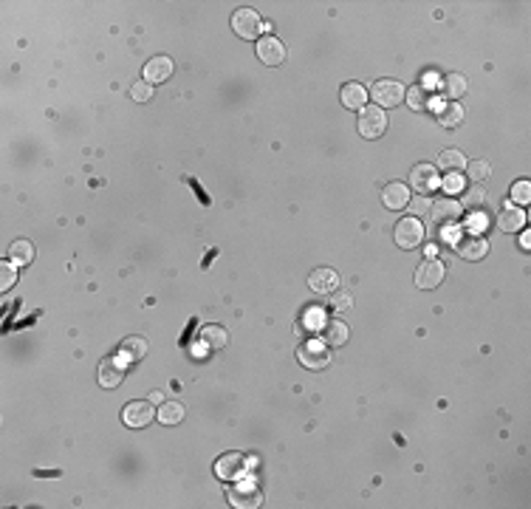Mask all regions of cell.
Segmentation results:
<instances>
[{
    "instance_id": "obj_1",
    "label": "cell",
    "mask_w": 531,
    "mask_h": 509,
    "mask_svg": "<svg viewBox=\"0 0 531 509\" xmlns=\"http://www.w3.org/2000/svg\"><path fill=\"white\" fill-rule=\"evenodd\" d=\"M453 246H455V252L463 261H480V258L489 255V241L480 232H475V229H460L455 235V241H453Z\"/></svg>"
},
{
    "instance_id": "obj_2",
    "label": "cell",
    "mask_w": 531,
    "mask_h": 509,
    "mask_svg": "<svg viewBox=\"0 0 531 509\" xmlns=\"http://www.w3.org/2000/svg\"><path fill=\"white\" fill-rule=\"evenodd\" d=\"M404 91H407V88H404L401 82H396V79H376L368 96H371L381 111H384V108H396V105H401Z\"/></svg>"
},
{
    "instance_id": "obj_3",
    "label": "cell",
    "mask_w": 531,
    "mask_h": 509,
    "mask_svg": "<svg viewBox=\"0 0 531 509\" xmlns=\"http://www.w3.org/2000/svg\"><path fill=\"white\" fill-rule=\"evenodd\" d=\"M297 360L311 371H322V368L331 365V348L322 340H305L297 348Z\"/></svg>"
},
{
    "instance_id": "obj_4",
    "label": "cell",
    "mask_w": 531,
    "mask_h": 509,
    "mask_svg": "<svg viewBox=\"0 0 531 509\" xmlns=\"http://www.w3.org/2000/svg\"><path fill=\"white\" fill-rule=\"evenodd\" d=\"M424 238H427V229L418 218L410 216V218H401L396 223V243L401 249H416L424 243Z\"/></svg>"
},
{
    "instance_id": "obj_5",
    "label": "cell",
    "mask_w": 531,
    "mask_h": 509,
    "mask_svg": "<svg viewBox=\"0 0 531 509\" xmlns=\"http://www.w3.org/2000/svg\"><path fill=\"white\" fill-rule=\"evenodd\" d=\"M384 131H387V114L379 105H365L359 111V133L365 139H379Z\"/></svg>"
},
{
    "instance_id": "obj_6",
    "label": "cell",
    "mask_w": 531,
    "mask_h": 509,
    "mask_svg": "<svg viewBox=\"0 0 531 509\" xmlns=\"http://www.w3.org/2000/svg\"><path fill=\"white\" fill-rule=\"evenodd\" d=\"M246 470H249V458L243 455V453H224L218 461H215V475L221 478V481H240L243 475H246Z\"/></svg>"
},
{
    "instance_id": "obj_7",
    "label": "cell",
    "mask_w": 531,
    "mask_h": 509,
    "mask_svg": "<svg viewBox=\"0 0 531 509\" xmlns=\"http://www.w3.org/2000/svg\"><path fill=\"white\" fill-rule=\"evenodd\" d=\"M263 501V493L254 481H237L229 487V504L234 509H254L260 507Z\"/></svg>"
},
{
    "instance_id": "obj_8",
    "label": "cell",
    "mask_w": 531,
    "mask_h": 509,
    "mask_svg": "<svg viewBox=\"0 0 531 509\" xmlns=\"http://www.w3.org/2000/svg\"><path fill=\"white\" fill-rule=\"evenodd\" d=\"M232 29H234L237 37L254 40V37H260V31H263V20H260V14H257L254 9H237V11L232 14Z\"/></svg>"
},
{
    "instance_id": "obj_9",
    "label": "cell",
    "mask_w": 531,
    "mask_h": 509,
    "mask_svg": "<svg viewBox=\"0 0 531 509\" xmlns=\"http://www.w3.org/2000/svg\"><path fill=\"white\" fill-rule=\"evenodd\" d=\"M407 187H413L418 196H430L433 190L441 187L438 170H435L433 164H416V167L410 170V184H407Z\"/></svg>"
},
{
    "instance_id": "obj_10",
    "label": "cell",
    "mask_w": 531,
    "mask_h": 509,
    "mask_svg": "<svg viewBox=\"0 0 531 509\" xmlns=\"http://www.w3.org/2000/svg\"><path fill=\"white\" fill-rule=\"evenodd\" d=\"M444 278H447V269H444V263L441 261H435V258H427L421 266H418V272H416V286L418 289H438L441 283H444Z\"/></svg>"
},
{
    "instance_id": "obj_11",
    "label": "cell",
    "mask_w": 531,
    "mask_h": 509,
    "mask_svg": "<svg viewBox=\"0 0 531 509\" xmlns=\"http://www.w3.org/2000/svg\"><path fill=\"white\" fill-rule=\"evenodd\" d=\"M153 402H130V405H125V410H122V422L128 425V428H133V430H139V428H148L153 422Z\"/></svg>"
},
{
    "instance_id": "obj_12",
    "label": "cell",
    "mask_w": 531,
    "mask_h": 509,
    "mask_svg": "<svg viewBox=\"0 0 531 509\" xmlns=\"http://www.w3.org/2000/svg\"><path fill=\"white\" fill-rule=\"evenodd\" d=\"M381 204H384L387 210H404V207H410V187L401 184V181L384 184V190H381Z\"/></svg>"
},
{
    "instance_id": "obj_13",
    "label": "cell",
    "mask_w": 531,
    "mask_h": 509,
    "mask_svg": "<svg viewBox=\"0 0 531 509\" xmlns=\"http://www.w3.org/2000/svg\"><path fill=\"white\" fill-rule=\"evenodd\" d=\"M460 213H463V207L458 204L455 198H438V201H433V207H430V216H433V221H435L438 226L455 223V221L460 218Z\"/></svg>"
},
{
    "instance_id": "obj_14",
    "label": "cell",
    "mask_w": 531,
    "mask_h": 509,
    "mask_svg": "<svg viewBox=\"0 0 531 509\" xmlns=\"http://www.w3.org/2000/svg\"><path fill=\"white\" fill-rule=\"evenodd\" d=\"M254 51H257V60L263 66H280L286 60V49H283V43L277 37H263Z\"/></svg>"
},
{
    "instance_id": "obj_15",
    "label": "cell",
    "mask_w": 531,
    "mask_h": 509,
    "mask_svg": "<svg viewBox=\"0 0 531 509\" xmlns=\"http://www.w3.org/2000/svg\"><path fill=\"white\" fill-rule=\"evenodd\" d=\"M526 226V210L515 207L512 201L503 204V210L498 213V229L500 232H520Z\"/></svg>"
},
{
    "instance_id": "obj_16",
    "label": "cell",
    "mask_w": 531,
    "mask_h": 509,
    "mask_svg": "<svg viewBox=\"0 0 531 509\" xmlns=\"http://www.w3.org/2000/svg\"><path fill=\"white\" fill-rule=\"evenodd\" d=\"M308 286L316 294H334L339 289V275L334 269H314L308 278Z\"/></svg>"
},
{
    "instance_id": "obj_17",
    "label": "cell",
    "mask_w": 531,
    "mask_h": 509,
    "mask_svg": "<svg viewBox=\"0 0 531 509\" xmlns=\"http://www.w3.org/2000/svg\"><path fill=\"white\" fill-rule=\"evenodd\" d=\"M122 379H125V365L119 360H102V365H99V385L102 388L113 390L122 385Z\"/></svg>"
},
{
    "instance_id": "obj_18",
    "label": "cell",
    "mask_w": 531,
    "mask_h": 509,
    "mask_svg": "<svg viewBox=\"0 0 531 509\" xmlns=\"http://www.w3.org/2000/svg\"><path fill=\"white\" fill-rule=\"evenodd\" d=\"M348 326L342 323V320H325L322 323V343L328 346V348H339V346H345L348 343Z\"/></svg>"
},
{
    "instance_id": "obj_19",
    "label": "cell",
    "mask_w": 531,
    "mask_h": 509,
    "mask_svg": "<svg viewBox=\"0 0 531 509\" xmlns=\"http://www.w3.org/2000/svg\"><path fill=\"white\" fill-rule=\"evenodd\" d=\"M172 69H175V66H172L170 57H153L150 63L145 66V82H150V85H161V82L170 79Z\"/></svg>"
},
{
    "instance_id": "obj_20",
    "label": "cell",
    "mask_w": 531,
    "mask_h": 509,
    "mask_svg": "<svg viewBox=\"0 0 531 509\" xmlns=\"http://www.w3.org/2000/svg\"><path fill=\"white\" fill-rule=\"evenodd\" d=\"M342 105L345 108H351V111H362L365 105H368V91H365V85H359V82H345L342 85Z\"/></svg>"
},
{
    "instance_id": "obj_21",
    "label": "cell",
    "mask_w": 531,
    "mask_h": 509,
    "mask_svg": "<svg viewBox=\"0 0 531 509\" xmlns=\"http://www.w3.org/2000/svg\"><path fill=\"white\" fill-rule=\"evenodd\" d=\"M466 91H469V82L463 74H447L441 79V96H447L450 102H458L460 96H466Z\"/></svg>"
},
{
    "instance_id": "obj_22",
    "label": "cell",
    "mask_w": 531,
    "mask_h": 509,
    "mask_svg": "<svg viewBox=\"0 0 531 509\" xmlns=\"http://www.w3.org/2000/svg\"><path fill=\"white\" fill-rule=\"evenodd\" d=\"M201 343H204L210 351L227 348V343H229L227 328H221V326H204V328H201Z\"/></svg>"
},
{
    "instance_id": "obj_23",
    "label": "cell",
    "mask_w": 531,
    "mask_h": 509,
    "mask_svg": "<svg viewBox=\"0 0 531 509\" xmlns=\"http://www.w3.org/2000/svg\"><path fill=\"white\" fill-rule=\"evenodd\" d=\"M438 167L447 173V176H455V173H463L466 170V156L460 150H444L438 156Z\"/></svg>"
},
{
    "instance_id": "obj_24",
    "label": "cell",
    "mask_w": 531,
    "mask_h": 509,
    "mask_svg": "<svg viewBox=\"0 0 531 509\" xmlns=\"http://www.w3.org/2000/svg\"><path fill=\"white\" fill-rule=\"evenodd\" d=\"M9 258H11L17 266H29V263L34 261V246H31V241H14V243L9 246Z\"/></svg>"
},
{
    "instance_id": "obj_25",
    "label": "cell",
    "mask_w": 531,
    "mask_h": 509,
    "mask_svg": "<svg viewBox=\"0 0 531 509\" xmlns=\"http://www.w3.org/2000/svg\"><path fill=\"white\" fill-rule=\"evenodd\" d=\"M158 422L161 425H178L181 419H184V408L178 405V402H164L161 408H158Z\"/></svg>"
},
{
    "instance_id": "obj_26",
    "label": "cell",
    "mask_w": 531,
    "mask_h": 509,
    "mask_svg": "<svg viewBox=\"0 0 531 509\" xmlns=\"http://www.w3.org/2000/svg\"><path fill=\"white\" fill-rule=\"evenodd\" d=\"M404 99H407L410 111H416V114L427 111V105H430V99H427V94H424V88H421V85H413V88H407V91H404Z\"/></svg>"
},
{
    "instance_id": "obj_27",
    "label": "cell",
    "mask_w": 531,
    "mask_h": 509,
    "mask_svg": "<svg viewBox=\"0 0 531 509\" xmlns=\"http://www.w3.org/2000/svg\"><path fill=\"white\" fill-rule=\"evenodd\" d=\"M122 354H125L130 363H136V360H142V357L148 354V343H145L142 337H128V340L122 343Z\"/></svg>"
},
{
    "instance_id": "obj_28",
    "label": "cell",
    "mask_w": 531,
    "mask_h": 509,
    "mask_svg": "<svg viewBox=\"0 0 531 509\" xmlns=\"http://www.w3.org/2000/svg\"><path fill=\"white\" fill-rule=\"evenodd\" d=\"M438 122H441L444 128H458V125L463 122V108H460L458 102H447L444 111L438 114Z\"/></svg>"
},
{
    "instance_id": "obj_29",
    "label": "cell",
    "mask_w": 531,
    "mask_h": 509,
    "mask_svg": "<svg viewBox=\"0 0 531 509\" xmlns=\"http://www.w3.org/2000/svg\"><path fill=\"white\" fill-rule=\"evenodd\" d=\"M483 201H486V193H483V187H469V190H463V198L458 201L463 210H478V207H483Z\"/></svg>"
},
{
    "instance_id": "obj_30",
    "label": "cell",
    "mask_w": 531,
    "mask_h": 509,
    "mask_svg": "<svg viewBox=\"0 0 531 509\" xmlns=\"http://www.w3.org/2000/svg\"><path fill=\"white\" fill-rule=\"evenodd\" d=\"M17 281V263L14 261H3L0 263V291H9Z\"/></svg>"
},
{
    "instance_id": "obj_31",
    "label": "cell",
    "mask_w": 531,
    "mask_h": 509,
    "mask_svg": "<svg viewBox=\"0 0 531 509\" xmlns=\"http://www.w3.org/2000/svg\"><path fill=\"white\" fill-rule=\"evenodd\" d=\"M466 173H469L472 181H483V178L492 173V167H489L483 158H475V161H466Z\"/></svg>"
},
{
    "instance_id": "obj_32",
    "label": "cell",
    "mask_w": 531,
    "mask_h": 509,
    "mask_svg": "<svg viewBox=\"0 0 531 509\" xmlns=\"http://www.w3.org/2000/svg\"><path fill=\"white\" fill-rule=\"evenodd\" d=\"M531 184L529 181H515L512 184V204H529Z\"/></svg>"
},
{
    "instance_id": "obj_33",
    "label": "cell",
    "mask_w": 531,
    "mask_h": 509,
    "mask_svg": "<svg viewBox=\"0 0 531 509\" xmlns=\"http://www.w3.org/2000/svg\"><path fill=\"white\" fill-rule=\"evenodd\" d=\"M130 96H133L136 102H148V99H153V85L150 82H136V85L130 88Z\"/></svg>"
},
{
    "instance_id": "obj_34",
    "label": "cell",
    "mask_w": 531,
    "mask_h": 509,
    "mask_svg": "<svg viewBox=\"0 0 531 509\" xmlns=\"http://www.w3.org/2000/svg\"><path fill=\"white\" fill-rule=\"evenodd\" d=\"M430 207H433V204L427 201V196H421L418 201H413V213H416L413 218H418V216H424V213H430Z\"/></svg>"
},
{
    "instance_id": "obj_35",
    "label": "cell",
    "mask_w": 531,
    "mask_h": 509,
    "mask_svg": "<svg viewBox=\"0 0 531 509\" xmlns=\"http://www.w3.org/2000/svg\"><path fill=\"white\" fill-rule=\"evenodd\" d=\"M450 193H460L463 187H460V173H455V176H447V184H444Z\"/></svg>"
},
{
    "instance_id": "obj_36",
    "label": "cell",
    "mask_w": 531,
    "mask_h": 509,
    "mask_svg": "<svg viewBox=\"0 0 531 509\" xmlns=\"http://www.w3.org/2000/svg\"><path fill=\"white\" fill-rule=\"evenodd\" d=\"M348 306H351V297L348 294H339L336 297V308H348Z\"/></svg>"
},
{
    "instance_id": "obj_37",
    "label": "cell",
    "mask_w": 531,
    "mask_h": 509,
    "mask_svg": "<svg viewBox=\"0 0 531 509\" xmlns=\"http://www.w3.org/2000/svg\"><path fill=\"white\" fill-rule=\"evenodd\" d=\"M150 402H155V405H164V393H161V390H150Z\"/></svg>"
}]
</instances>
